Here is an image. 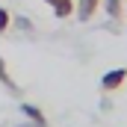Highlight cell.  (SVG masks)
<instances>
[{"mask_svg":"<svg viewBox=\"0 0 127 127\" xmlns=\"http://www.w3.org/2000/svg\"><path fill=\"white\" fill-rule=\"evenodd\" d=\"M15 127H38V124H32V121H27V124H15Z\"/></svg>","mask_w":127,"mask_h":127,"instance_id":"8","label":"cell"},{"mask_svg":"<svg viewBox=\"0 0 127 127\" xmlns=\"http://www.w3.org/2000/svg\"><path fill=\"white\" fill-rule=\"evenodd\" d=\"M9 24H12V15H9V9H3V6H0V32L9 30Z\"/></svg>","mask_w":127,"mask_h":127,"instance_id":"7","label":"cell"},{"mask_svg":"<svg viewBox=\"0 0 127 127\" xmlns=\"http://www.w3.org/2000/svg\"><path fill=\"white\" fill-rule=\"evenodd\" d=\"M124 83H127V68H112V71H106L100 77V89H106V92H115Z\"/></svg>","mask_w":127,"mask_h":127,"instance_id":"1","label":"cell"},{"mask_svg":"<svg viewBox=\"0 0 127 127\" xmlns=\"http://www.w3.org/2000/svg\"><path fill=\"white\" fill-rule=\"evenodd\" d=\"M21 109H24V115L30 118L32 124H38V127H47V121H44V115H41V109H38V106H32V103H21Z\"/></svg>","mask_w":127,"mask_h":127,"instance_id":"4","label":"cell"},{"mask_svg":"<svg viewBox=\"0 0 127 127\" xmlns=\"http://www.w3.org/2000/svg\"><path fill=\"white\" fill-rule=\"evenodd\" d=\"M97 3H100V0H77V6H74V9H77V18H80V21H89V18L95 15Z\"/></svg>","mask_w":127,"mask_h":127,"instance_id":"3","label":"cell"},{"mask_svg":"<svg viewBox=\"0 0 127 127\" xmlns=\"http://www.w3.org/2000/svg\"><path fill=\"white\" fill-rule=\"evenodd\" d=\"M103 3H106V12L112 18H121V0H103Z\"/></svg>","mask_w":127,"mask_h":127,"instance_id":"6","label":"cell"},{"mask_svg":"<svg viewBox=\"0 0 127 127\" xmlns=\"http://www.w3.org/2000/svg\"><path fill=\"white\" fill-rule=\"evenodd\" d=\"M44 3L53 9L56 18H68V15H74V0H44Z\"/></svg>","mask_w":127,"mask_h":127,"instance_id":"2","label":"cell"},{"mask_svg":"<svg viewBox=\"0 0 127 127\" xmlns=\"http://www.w3.org/2000/svg\"><path fill=\"white\" fill-rule=\"evenodd\" d=\"M0 83H3V86H6L9 92H18L15 80H12V77H9V71H6V59H3V56H0Z\"/></svg>","mask_w":127,"mask_h":127,"instance_id":"5","label":"cell"}]
</instances>
